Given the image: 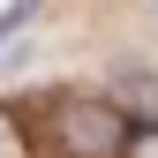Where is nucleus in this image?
I'll use <instances>...</instances> for the list:
<instances>
[{"mask_svg":"<svg viewBox=\"0 0 158 158\" xmlns=\"http://www.w3.org/2000/svg\"><path fill=\"white\" fill-rule=\"evenodd\" d=\"M53 128H60V151H68V158H121L128 135H135L113 106H60Z\"/></svg>","mask_w":158,"mask_h":158,"instance_id":"f257e3e1","label":"nucleus"}]
</instances>
